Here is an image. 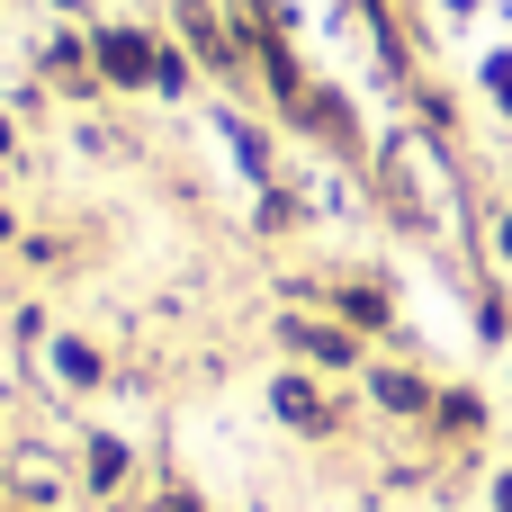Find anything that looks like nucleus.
Returning <instances> with one entry per match:
<instances>
[{"label": "nucleus", "mask_w": 512, "mask_h": 512, "mask_svg": "<svg viewBox=\"0 0 512 512\" xmlns=\"http://www.w3.org/2000/svg\"><path fill=\"white\" fill-rule=\"evenodd\" d=\"M144 54H153L144 36H108V72H117V81H135V72H144Z\"/></svg>", "instance_id": "nucleus-1"}]
</instances>
